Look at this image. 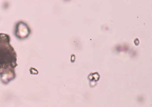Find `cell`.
I'll return each instance as SVG.
<instances>
[{
  "mask_svg": "<svg viewBox=\"0 0 152 107\" xmlns=\"http://www.w3.org/2000/svg\"><path fill=\"white\" fill-rule=\"evenodd\" d=\"M117 49L116 50L117 51H124V50H127V46H124V45H120V46H118L117 47Z\"/></svg>",
  "mask_w": 152,
  "mask_h": 107,
  "instance_id": "6da1fadb",
  "label": "cell"
}]
</instances>
